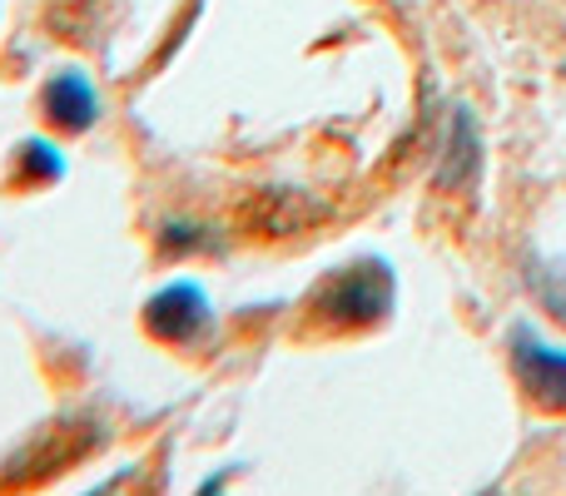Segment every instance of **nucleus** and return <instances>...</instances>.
Masks as SVG:
<instances>
[{
  "label": "nucleus",
  "instance_id": "nucleus-1",
  "mask_svg": "<svg viewBox=\"0 0 566 496\" xmlns=\"http://www.w3.org/2000/svg\"><path fill=\"white\" fill-rule=\"evenodd\" d=\"M392 308V268L382 258H353L348 268H333L308 298L303 323L323 333H358L382 323Z\"/></svg>",
  "mask_w": 566,
  "mask_h": 496
},
{
  "label": "nucleus",
  "instance_id": "nucleus-2",
  "mask_svg": "<svg viewBox=\"0 0 566 496\" xmlns=\"http://www.w3.org/2000/svg\"><path fill=\"white\" fill-rule=\"evenodd\" d=\"M145 328L149 338L169 342V348H195L214 328V308L199 283H169L145 303Z\"/></svg>",
  "mask_w": 566,
  "mask_h": 496
},
{
  "label": "nucleus",
  "instance_id": "nucleus-3",
  "mask_svg": "<svg viewBox=\"0 0 566 496\" xmlns=\"http://www.w3.org/2000/svg\"><path fill=\"white\" fill-rule=\"evenodd\" d=\"M90 442H95L90 428H80V422H55V428L40 432L35 442H25L20 457H10V467L0 472V482H6V487H40V482H50L55 472L75 467V462L90 452Z\"/></svg>",
  "mask_w": 566,
  "mask_h": 496
},
{
  "label": "nucleus",
  "instance_id": "nucleus-4",
  "mask_svg": "<svg viewBox=\"0 0 566 496\" xmlns=\"http://www.w3.org/2000/svg\"><path fill=\"white\" fill-rule=\"evenodd\" d=\"M512 372H517L522 392L532 398V408L542 412H566V352L547 348L532 328L512 333Z\"/></svg>",
  "mask_w": 566,
  "mask_h": 496
},
{
  "label": "nucleus",
  "instance_id": "nucleus-5",
  "mask_svg": "<svg viewBox=\"0 0 566 496\" xmlns=\"http://www.w3.org/2000/svg\"><path fill=\"white\" fill-rule=\"evenodd\" d=\"M95 115H99V95L80 70H65V75H55L45 85V119L55 129H65V135H85V129L95 125Z\"/></svg>",
  "mask_w": 566,
  "mask_h": 496
},
{
  "label": "nucleus",
  "instance_id": "nucleus-6",
  "mask_svg": "<svg viewBox=\"0 0 566 496\" xmlns=\"http://www.w3.org/2000/svg\"><path fill=\"white\" fill-rule=\"evenodd\" d=\"M323 209L313 199H298V194H269V199H254L249 204V229L264 239H279V234H293L298 224L318 219Z\"/></svg>",
  "mask_w": 566,
  "mask_h": 496
},
{
  "label": "nucleus",
  "instance_id": "nucleus-7",
  "mask_svg": "<svg viewBox=\"0 0 566 496\" xmlns=\"http://www.w3.org/2000/svg\"><path fill=\"white\" fill-rule=\"evenodd\" d=\"M60 175H65V159H60L45 139H25V145L15 149V175H10L15 189H45V184H55Z\"/></svg>",
  "mask_w": 566,
  "mask_h": 496
},
{
  "label": "nucleus",
  "instance_id": "nucleus-8",
  "mask_svg": "<svg viewBox=\"0 0 566 496\" xmlns=\"http://www.w3.org/2000/svg\"><path fill=\"white\" fill-rule=\"evenodd\" d=\"M532 293L552 318L566 328V258H537L532 263Z\"/></svg>",
  "mask_w": 566,
  "mask_h": 496
}]
</instances>
